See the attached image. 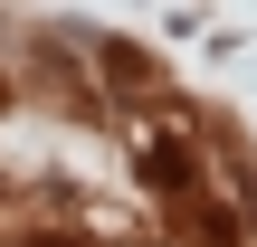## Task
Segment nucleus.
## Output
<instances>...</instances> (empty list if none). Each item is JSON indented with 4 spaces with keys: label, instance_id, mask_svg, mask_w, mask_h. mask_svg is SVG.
Instances as JSON below:
<instances>
[{
    "label": "nucleus",
    "instance_id": "nucleus-1",
    "mask_svg": "<svg viewBox=\"0 0 257 247\" xmlns=\"http://www.w3.org/2000/svg\"><path fill=\"white\" fill-rule=\"evenodd\" d=\"M29 247H76V238H67V228H48V238H29Z\"/></svg>",
    "mask_w": 257,
    "mask_h": 247
}]
</instances>
